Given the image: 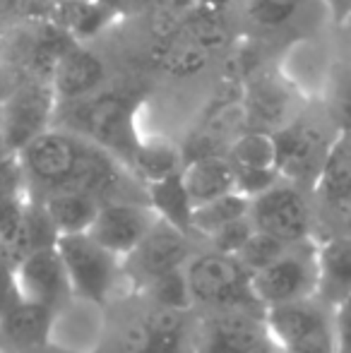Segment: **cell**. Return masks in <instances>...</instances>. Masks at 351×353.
<instances>
[{
	"mask_svg": "<svg viewBox=\"0 0 351 353\" xmlns=\"http://www.w3.org/2000/svg\"><path fill=\"white\" fill-rule=\"evenodd\" d=\"M192 305L221 310H258L265 312L253 291V274L234 255L217 250L195 252L185 265Z\"/></svg>",
	"mask_w": 351,
	"mask_h": 353,
	"instance_id": "cell-1",
	"label": "cell"
},
{
	"mask_svg": "<svg viewBox=\"0 0 351 353\" xmlns=\"http://www.w3.org/2000/svg\"><path fill=\"white\" fill-rule=\"evenodd\" d=\"M63 130L106 149L118 161L128 163H132L142 144L137 142L132 128V106L121 94H94L70 103Z\"/></svg>",
	"mask_w": 351,
	"mask_h": 353,
	"instance_id": "cell-2",
	"label": "cell"
},
{
	"mask_svg": "<svg viewBox=\"0 0 351 353\" xmlns=\"http://www.w3.org/2000/svg\"><path fill=\"white\" fill-rule=\"evenodd\" d=\"M337 137L339 130L332 125V121L323 123L313 118H296L279 132H274L277 171L281 181L313 192Z\"/></svg>",
	"mask_w": 351,
	"mask_h": 353,
	"instance_id": "cell-3",
	"label": "cell"
},
{
	"mask_svg": "<svg viewBox=\"0 0 351 353\" xmlns=\"http://www.w3.org/2000/svg\"><path fill=\"white\" fill-rule=\"evenodd\" d=\"M250 221L258 233L284 245H299L318 238V210L315 200H310V190L286 181H279L274 188L250 200Z\"/></svg>",
	"mask_w": 351,
	"mask_h": 353,
	"instance_id": "cell-4",
	"label": "cell"
},
{
	"mask_svg": "<svg viewBox=\"0 0 351 353\" xmlns=\"http://www.w3.org/2000/svg\"><path fill=\"white\" fill-rule=\"evenodd\" d=\"M56 250L66 267L72 296L87 303L108 301L126 274V265L103 250L89 233L61 236L56 241Z\"/></svg>",
	"mask_w": 351,
	"mask_h": 353,
	"instance_id": "cell-5",
	"label": "cell"
},
{
	"mask_svg": "<svg viewBox=\"0 0 351 353\" xmlns=\"http://www.w3.org/2000/svg\"><path fill=\"white\" fill-rule=\"evenodd\" d=\"M253 291L263 310L318 298V238L289 245L265 270L255 272Z\"/></svg>",
	"mask_w": 351,
	"mask_h": 353,
	"instance_id": "cell-6",
	"label": "cell"
},
{
	"mask_svg": "<svg viewBox=\"0 0 351 353\" xmlns=\"http://www.w3.org/2000/svg\"><path fill=\"white\" fill-rule=\"evenodd\" d=\"M265 325L277 353H334L332 310L318 298L267 307Z\"/></svg>",
	"mask_w": 351,
	"mask_h": 353,
	"instance_id": "cell-7",
	"label": "cell"
},
{
	"mask_svg": "<svg viewBox=\"0 0 351 353\" xmlns=\"http://www.w3.org/2000/svg\"><path fill=\"white\" fill-rule=\"evenodd\" d=\"M58 99L51 82L29 79L8 97L0 116V140L10 154H19L39 135L51 130Z\"/></svg>",
	"mask_w": 351,
	"mask_h": 353,
	"instance_id": "cell-8",
	"label": "cell"
},
{
	"mask_svg": "<svg viewBox=\"0 0 351 353\" xmlns=\"http://www.w3.org/2000/svg\"><path fill=\"white\" fill-rule=\"evenodd\" d=\"M195 353H277L265 325V312H210L195 334Z\"/></svg>",
	"mask_w": 351,
	"mask_h": 353,
	"instance_id": "cell-9",
	"label": "cell"
},
{
	"mask_svg": "<svg viewBox=\"0 0 351 353\" xmlns=\"http://www.w3.org/2000/svg\"><path fill=\"white\" fill-rule=\"evenodd\" d=\"M157 221H159V216L147 202H103L87 233L103 250H108L121 262H126L140 248V243L154 228Z\"/></svg>",
	"mask_w": 351,
	"mask_h": 353,
	"instance_id": "cell-10",
	"label": "cell"
},
{
	"mask_svg": "<svg viewBox=\"0 0 351 353\" xmlns=\"http://www.w3.org/2000/svg\"><path fill=\"white\" fill-rule=\"evenodd\" d=\"M192 255L195 252H192L190 233L181 231V228L159 219L154 223V228L147 233L145 241L140 243V248L123 265L130 267L128 272H132L142 281V286H147V283L159 279V276L185 270Z\"/></svg>",
	"mask_w": 351,
	"mask_h": 353,
	"instance_id": "cell-11",
	"label": "cell"
},
{
	"mask_svg": "<svg viewBox=\"0 0 351 353\" xmlns=\"http://www.w3.org/2000/svg\"><path fill=\"white\" fill-rule=\"evenodd\" d=\"M315 210L334 223V231H351V135L339 132L313 188Z\"/></svg>",
	"mask_w": 351,
	"mask_h": 353,
	"instance_id": "cell-12",
	"label": "cell"
},
{
	"mask_svg": "<svg viewBox=\"0 0 351 353\" xmlns=\"http://www.w3.org/2000/svg\"><path fill=\"white\" fill-rule=\"evenodd\" d=\"M14 276H17V286L24 301L43 305L53 312H58V307L72 293L56 245L41 248L22 257L14 265Z\"/></svg>",
	"mask_w": 351,
	"mask_h": 353,
	"instance_id": "cell-13",
	"label": "cell"
},
{
	"mask_svg": "<svg viewBox=\"0 0 351 353\" xmlns=\"http://www.w3.org/2000/svg\"><path fill=\"white\" fill-rule=\"evenodd\" d=\"M188 339V312L152 307L150 315L126 332L128 353H185Z\"/></svg>",
	"mask_w": 351,
	"mask_h": 353,
	"instance_id": "cell-14",
	"label": "cell"
},
{
	"mask_svg": "<svg viewBox=\"0 0 351 353\" xmlns=\"http://www.w3.org/2000/svg\"><path fill=\"white\" fill-rule=\"evenodd\" d=\"M351 298V231L318 238V301L330 310Z\"/></svg>",
	"mask_w": 351,
	"mask_h": 353,
	"instance_id": "cell-15",
	"label": "cell"
},
{
	"mask_svg": "<svg viewBox=\"0 0 351 353\" xmlns=\"http://www.w3.org/2000/svg\"><path fill=\"white\" fill-rule=\"evenodd\" d=\"M245 111V130L258 132H279L286 128L294 116V99L286 84H281L277 77H260L245 89L243 97Z\"/></svg>",
	"mask_w": 351,
	"mask_h": 353,
	"instance_id": "cell-16",
	"label": "cell"
},
{
	"mask_svg": "<svg viewBox=\"0 0 351 353\" xmlns=\"http://www.w3.org/2000/svg\"><path fill=\"white\" fill-rule=\"evenodd\" d=\"M106 77L103 61L89 48L72 46L66 56L58 61L51 77V87L56 92L58 103H75L87 97H94Z\"/></svg>",
	"mask_w": 351,
	"mask_h": 353,
	"instance_id": "cell-17",
	"label": "cell"
},
{
	"mask_svg": "<svg viewBox=\"0 0 351 353\" xmlns=\"http://www.w3.org/2000/svg\"><path fill=\"white\" fill-rule=\"evenodd\" d=\"M181 178L192 207H202L236 192V171L226 154H212V157L185 161Z\"/></svg>",
	"mask_w": 351,
	"mask_h": 353,
	"instance_id": "cell-18",
	"label": "cell"
},
{
	"mask_svg": "<svg viewBox=\"0 0 351 353\" xmlns=\"http://www.w3.org/2000/svg\"><path fill=\"white\" fill-rule=\"evenodd\" d=\"M41 210L46 212L53 231L61 238L87 233L92 228L99 210H101V202L82 190H53L46 192Z\"/></svg>",
	"mask_w": 351,
	"mask_h": 353,
	"instance_id": "cell-19",
	"label": "cell"
},
{
	"mask_svg": "<svg viewBox=\"0 0 351 353\" xmlns=\"http://www.w3.org/2000/svg\"><path fill=\"white\" fill-rule=\"evenodd\" d=\"M56 312L43 305L29 301H19L12 310L0 317V334L19 349H32L41 346L53 332Z\"/></svg>",
	"mask_w": 351,
	"mask_h": 353,
	"instance_id": "cell-20",
	"label": "cell"
},
{
	"mask_svg": "<svg viewBox=\"0 0 351 353\" xmlns=\"http://www.w3.org/2000/svg\"><path fill=\"white\" fill-rule=\"evenodd\" d=\"M226 159L231 161L236 173L277 171L274 135H270V132H258V130H243L229 144Z\"/></svg>",
	"mask_w": 351,
	"mask_h": 353,
	"instance_id": "cell-21",
	"label": "cell"
},
{
	"mask_svg": "<svg viewBox=\"0 0 351 353\" xmlns=\"http://www.w3.org/2000/svg\"><path fill=\"white\" fill-rule=\"evenodd\" d=\"M147 205L154 210V214L161 221L190 233L192 210H195V207H192L190 197H188L181 173L166 178V181H161V183H154V185H147Z\"/></svg>",
	"mask_w": 351,
	"mask_h": 353,
	"instance_id": "cell-22",
	"label": "cell"
},
{
	"mask_svg": "<svg viewBox=\"0 0 351 353\" xmlns=\"http://www.w3.org/2000/svg\"><path fill=\"white\" fill-rule=\"evenodd\" d=\"M154 56L159 68L171 77H195L207 68L210 53L202 51L197 43L185 37V32H178L164 41L154 43Z\"/></svg>",
	"mask_w": 351,
	"mask_h": 353,
	"instance_id": "cell-23",
	"label": "cell"
},
{
	"mask_svg": "<svg viewBox=\"0 0 351 353\" xmlns=\"http://www.w3.org/2000/svg\"><path fill=\"white\" fill-rule=\"evenodd\" d=\"M250 214V200L243 197L241 192H231L214 202H207L202 207L192 210L190 233L192 236H205L210 241L217 231H221L229 223L245 219Z\"/></svg>",
	"mask_w": 351,
	"mask_h": 353,
	"instance_id": "cell-24",
	"label": "cell"
},
{
	"mask_svg": "<svg viewBox=\"0 0 351 353\" xmlns=\"http://www.w3.org/2000/svg\"><path fill=\"white\" fill-rule=\"evenodd\" d=\"M183 154L174 149L171 144L152 142V144H140L135 159H132V171L147 183L154 185L171 176H178L183 171Z\"/></svg>",
	"mask_w": 351,
	"mask_h": 353,
	"instance_id": "cell-25",
	"label": "cell"
},
{
	"mask_svg": "<svg viewBox=\"0 0 351 353\" xmlns=\"http://www.w3.org/2000/svg\"><path fill=\"white\" fill-rule=\"evenodd\" d=\"M183 32L207 53L219 51L229 41V29H226L224 17H221L219 8H212V5H202L197 12H192L183 24Z\"/></svg>",
	"mask_w": 351,
	"mask_h": 353,
	"instance_id": "cell-26",
	"label": "cell"
},
{
	"mask_svg": "<svg viewBox=\"0 0 351 353\" xmlns=\"http://www.w3.org/2000/svg\"><path fill=\"white\" fill-rule=\"evenodd\" d=\"M147 293H150L154 307H166V310H183L190 312L192 298H190V286H188L185 270L171 272L159 279L147 283Z\"/></svg>",
	"mask_w": 351,
	"mask_h": 353,
	"instance_id": "cell-27",
	"label": "cell"
},
{
	"mask_svg": "<svg viewBox=\"0 0 351 353\" xmlns=\"http://www.w3.org/2000/svg\"><path fill=\"white\" fill-rule=\"evenodd\" d=\"M328 118L339 132L351 135V65H337L332 70L328 94Z\"/></svg>",
	"mask_w": 351,
	"mask_h": 353,
	"instance_id": "cell-28",
	"label": "cell"
},
{
	"mask_svg": "<svg viewBox=\"0 0 351 353\" xmlns=\"http://www.w3.org/2000/svg\"><path fill=\"white\" fill-rule=\"evenodd\" d=\"M305 0H248L245 14L263 29H279L299 14Z\"/></svg>",
	"mask_w": 351,
	"mask_h": 353,
	"instance_id": "cell-29",
	"label": "cell"
},
{
	"mask_svg": "<svg viewBox=\"0 0 351 353\" xmlns=\"http://www.w3.org/2000/svg\"><path fill=\"white\" fill-rule=\"evenodd\" d=\"M255 236V226L250 221V214L245 219H239V221L229 223L221 231H217L214 236L210 238V250L224 252V255H234L239 257L241 250L248 245V241Z\"/></svg>",
	"mask_w": 351,
	"mask_h": 353,
	"instance_id": "cell-30",
	"label": "cell"
},
{
	"mask_svg": "<svg viewBox=\"0 0 351 353\" xmlns=\"http://www.w3.org/2000/svg\"><path fill=\"white\" fill-rule=\"evenodd\" d=\"M286 248H289V245H284V243H279V241H274V238L265 236V233L255 231V236L248 241V245L241 250L239 260L248 267L250 274H255V272L265 270L270 262H274L277 257L286 250Z\"/></svg>",
	"mask_w": 351,
	"mask_h": 353,
	"instance_id": "cell-31",
	"label": "cell"
},
{
	"mask_svg": "<svg viewBox=\"0 0 351 353\" xmlns=\"http://www.w3.org/2000/svg\"><path fill=\"white\" fill-rule=\"evenodd\" d=\"M334 353H351V298L332 310Z\"/></svg>",
	"mask_w": 351,
	"mask_h": 353,
	"instance_id": "cell-32",
	"label": "cell"
},
{
	"mask_svg": "<svg viewBox=\"0 0 351 353\" xmlns=\"http://www.w3.org/2000/svg\"><path fill=\"white\" fill-rule=\"evenodd\" d=\"M145 3L147 0H99V5H101L108 14L111 12H130V10L142 8Z\"/></svg>",
	"mask_w": 351,
	"mask_h": 353,
	"instance_id": "cell-33",
	"label": "cell"
},
{
	"mask_svg": "<svg viewBox=\"0 0 351 353\" xmlns=\"http://www.w3.org/2000/svg\"><path fill=\"white\" fill-rule=\"evenodd\" d=\"M330 10H332V17L339 24H347L351 19V0H328Z\"/></svg>",
	"mask_w": 351,
	"mask_h": 353,
	"instance_id": "cell-34",
	"label": "cell"
},
{
	"mask_svg": "<svg viewBox=\"0 0 351 353\" xmlns=\"http://www.w3.org/2000/svg\"><path fill=\"white\" fill-rule=\"evenodd\" d=\"M207 5H212V8H221V5L226 3V0H205Z\"/></svg>",
	"mask_w": 351,
	"mask_h": 353,
	"instance_id": "cell-35",
	"label": "cell"
},
{
	"mask_svg": "<svg viewBox=\"0 0 351 353\" xmlns=\"http://www.w3.org/2000/svg\"><path fill=\"white\" fill-rule=\"evenodd\" d=\"M0 250H3V248H0ZM3 262H5V257H3V255H0V265H3Z\"/></svg>",
	"mask_w": 351,
	"mask_h": 353,
	"instance_id": "cell-36",
	"label": "cell"
}]
</instances>
